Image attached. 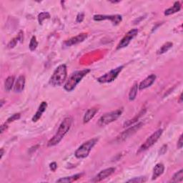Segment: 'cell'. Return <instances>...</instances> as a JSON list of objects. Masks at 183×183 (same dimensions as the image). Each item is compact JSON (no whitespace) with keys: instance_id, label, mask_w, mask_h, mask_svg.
Here are the masks:
<instances>
[{"instance_id":"6da1fadb","label":"cell","mask_w":183,"mask_h":183,"mask_svg":"<svg viewBox=\"0 0 183 183\" xmlns=\"http://www.w3.org/2000/svg\"><path fill=\"white\" fill-rule=\"evenodd\" d=\"M72 121H73V120H72V118L71 117H67L64 118L63 121L62 122V123L60 124L59 128L57 131V133L53 136L52 139H49V142H48V147L55 146L61 142L62 139L64 138V136H65V134L69 132V129H70Z\"/></svg>"},{"instance_id":"7a4b0ae2","label":"cell","mask_w":183,"mask_h":183,"mask_svg":"<svg viewBox=\"0 0 183 183\" xmlns=\"http://www.w3.org/2000/svg\"><path fill=\"white\" fill-rule=\"evenodd\" d=\"M90 69H85L82 70H79L74 72L72 75L69 77L67 82L64 84V88L67 92H72L74 90L77 85L80 82L82 79L88 73L90 72Z\"/></svg>"},{"instance_id":"3957f363","label":"cell","mask_w":183,"mask_h":183,"mask_svg":"<svg viewBox=\"0 0 183 183\" xmlns=\"http://www.w3.org/2000/svg\"><path fill=\"white\" fill-rule=\"evenodd\" d=\"M67 77V66L65 64H60L53 72L50 78L49 84L53 87H59L65 82Z\"/></svg>"},{"instance_id":"277c9868","label":"cell","mask_w":183,"mask_h":183,"mask_svg":"<svg viewBox=\"0 0 183 183\" xmlns=\"http://www.w3.org/2000/svg\"><path fill=\"white\" fill-rule=\"evenodd\" d=\"M98 138H92L84 143L74 152V156L78 159L86 158L90 154L92 149L97 143Z\"/></svg>"},{"instance_id":"5b68a950","label":"cell","mask_w":183,"mask_h":183,"mask_svg":"<svg viewBox=\"0 0 183 183\" xmlns=\"http://www.w3.org/2000/svg\"><path fill=\"white\" fill-rule=\"evenodd\" d=\"M122 112H123V108L122 107L115 110V111L106 113L99 119L97 124L100 127H104L112 123V122L116 121L118 118L121 116Z\"/></svg>"},{"instance_id":"8992f818","label":"cell","mask_w":183,"mask_h":183,"mask_svg":"<svg viewBox=\"0 0 183 183\" xmlns=\"http://www.w3.org/2000/svg\"><path fill=\"white\" fill-rule=\"evenodd\" d=\"M124 68V66H120L117 67V68L113 69L112 70H110L109 72L103 74L102 76L100 77L97 78V82L100 83H110L116 79V78L119 75V74L121 72L122 69Z\"/></svg>"},{"instance_id":"52a82bcc","label":"cell","mask_w":183,"mask_h":183,"mask_svg":"<svg viewBox=\"0 0 183 183\" xmlns=\"http://www.w3.org/2000/svg\"><path fill=\"white\" fill-rule=\"evenodd\" d=\"M162 132H163L162 129H159L158 130L154 132L152 134H151V135L146 139V141L142 144L141 147L139 149L138 152H137V153H139L141 152L147 150L148 149L150 148L152 146L154 145V144L157 143L158 139H160V137H161V135H162Z\"/></svg>"},{"instance_id":"ba28073f","label":"cell","mask_w":183,"mask_h":183,"mask_svg":"<svg viewBox=\"0 0 183 183\" xmlns=\"http://www.w3.org/2000/svg\"><path fill=\"white\" fill-rule=\"evenodd\" d=\"M143 122H139V123L134 125V126L129 127V128L126 129V130L122 132V133L117 137L116 141L119 143L125 141L126 139H128L129 137H131L134 134H135L136 132L138 131L142 127H143Z\"/></svg>"},{"instance_id":"9c48e42d","label":"cell","mask_w":183,"mask_h":183,"mask_svg":"<svg viewBox=\"0 0 183 183\" xmlns=\"http://www.w3.org/2000/svg\"><path fill=\"white\" fill-rule=\"evenodd\" d=\"M138 32L139 31L137 29H132V30H129V32L124 36V37L121 40L119 44H118L117 49H120L124 47H127L129 43H130L131 41L137 35Z\"/></svg>"},{"instance_id":"30bf717a","label":"cell","mask_w":183,"mask_h":183,"mask_svg":"<svg viewBox=\"0 0 183 183\" xmlns=\"http://www.w3.org/2000/svg\"><path fill=\"white\" fill-rule=\"evenodd\" d=\"M95 21H103L110 20L114 25H118L122 21V17L121 15L115 14V15H103V14H96L93 16Z\"/></svg>"},{"instance_id":"8fae6325","label":"cell","mask_w":183,"mask_h":183,"mask_svg":"<svg viewBox=\"0 0 183 183\" xmlns=\"http://www.w3.org/2000/svg\"><path fill=\"white\" fill-rule=\"evenodd\" d=\"M115 172V168L114 167H110L107 169L103 170L100 171L96 176L92 180V182H99L102 180L106 179V178L110 177V175H112L113 173Z\"/></svg>"},{"instance_id":"7c38bea8","label":"cell","mask_w":183,"mask_h":183,"mask_svg":"<svg viewBox=\"0 0 183 183\" xmlns=\"http://www.w3.org/2000/svg\"><path fill=\"white\" fill-rule=\"evenodd\" d=\"M87 37V33H81L79 35L75 36V37H72L71 39L66 40L64 42V45L65 47H71V46L78 45L79 43L82 42Z\"/></svg>"},{"instance_id":"4fadbf2b","label":"cell","mask_w":183,"mask_h":183,"mask_svg":"<svg viewBox=\"0 0 183 183\" xmlns=\"http://www.w3.org/2000/svg\"><path fill=\"white\" fill-rule=\"evenodd\" d=\"M156 78H157V77H156L155 74H150V76H148V77L144 79L143 82H141L140 84L139 85V90H143L149 87H150L155 82Z\"/></svg>"},{"instance_id":"5bb4252c","label":"cell","mask_w":183,"mask_h":183,"mask_svg":"<svg viewBox=\"0 0 183 183\" xmlns=\"http://www.w3.org/2000/svg\"><path fill=\"white\" fill-rule=\"evenodd\" d=\"M25 86V77L20 75L16 79L15 84L14 85V91L16 93H20L24 90Z\"/></svg>"},{"instance_id":"9a60e30c","label":"cell","mask_w":183,"mask_h":183,"mask_svg":"<svg viewBox=\"0 0 183 183\" xmlns=\"http://www.w3.org/2000/svg\"><path fill=\"white\" fill-rule=\"evenodd\" d=\"M47 107V103L46 102H42L41 103L39 108H38V110L37 112L35 113V115L32 117V122H36L39 120L41 117L42 116V114L45 112L46 109Z\"/></svg>"},{"instance_id":"2e32d148","label":"cell","mask_w":183,"mask_h":183,"mask_svg":"<svg viewBox=\"0 0 183 183\" xmlns=\"http://www.w3.org/2000/svg\"><path fill=\"white\" fill-rule=\"evenodd\" d=\"M164 171H165V166L162 163H158L155 166L153 169V175H152V179L156 180L157 177L161 176L163 174Z\"/></svg>"},{"instance_id":"e0dca14e","label":"cell","mask_w":183,"mask_h":183,"mask_svg":"<svg viewBox=\"0 0 183 183\" xmlns=\"http://www.w3.org/2000/svg\"><path fill=\"white\" fill-rule=\"evenodd\" d=\"M98 112V109L96 107H92L89 109L87 111L85 112V115L83 117V122L84 123H87L95 116L96 113Z\"/></svg>"},{"instance_id":"ac0fdd59","label":"cell","mask_w":183,"mask_h":183,"mask_svg":"<svg viewBox=\"0 0 183 183\" xmlns=\"http://www.w3.org/2000/svg\"><path fill=\"white\" fill-rule=\"evenodd\" d=\"M180 9H181V4H180V2H175L173 6H172L170 8H168L165 11V15L169 16L171 14H173L176 12H178Z\"/></svg>"},{"instance_id":"d6986e66","label":"cell","mask_w":183,"mask_h":183,"mask_svg":"<svg viewBox=\"0 0 183 183\" xmlns=\"http://www.w3.org/2000/svg\"><path fill=\"white\" fill-rule=\"evenodd\" d=\"M84 174L83 173H80V174H77L74 175H72L70 177H62L60 178L58 180H57V182H66V183H69V182H73L76 180L80 179Z\"/></svg>"},{"instance_id":"ffe728a7","label":"cell","mask_w":183,"mask_h":183,"mask_svg":"<svg viewBox=\"0 0 183 183\" xmlns=\"http://www.w3.org/2000/svg\"><path fill=\"white\" fill-rule=\"evenodd\" d=\"M14 83V76H9L4 82V89L7 92H9L13 87Z\"/></svg>"},{"instance_id":"44dd1931","label":"cell","mask_w":183,"mask_h":183,"mask_svg":"<svg viewBox=\"0 0 183 183\" xmlns=\"http://www.w3.org/2000/svg\"><path fill=\"white\" fill-rule=\"evenodd\" d=\"M139 90V85L137 82L134 83L133 86L132 87L130 92L129 93V100L130 101H133L135 100L137 95V91Z\"/></svg>"},{"instance_id":"7402d4cb","label":"cell","mask_w":183,"mask_h":183,"mask_svg":"<svg viewBox=\"0 0 183 183\" xmlns=\"http://www.w3.org/2000/svg\"><path fill=\"white\" fill-rule=\"evenodd\" d=\"M183 180V170L181 169L176 173H175L170 182H180Z\"/></svg>"},{"instance_id":"603a6c76","label":"cell","mask_w":183,"mask_h":183,"mask_svg":"<svg viewBox=\"0 0 183 183\" xmlns=\"http://www.w3.org/2000/svg\"><path fill=\"white\" fill-rule=\"evenodd\" d=\"M173 44L172 42H168L167 43H165V44H164L162 47H160V49L157 51V54H162L164 53L167 52L168 50L170 49L172 47Z\"/></svg>"},{"instance_id":"cb8c5ba5","label":"cell","mask_w":183,"mask_h":183,"mask_svg":"<svg viewBox=\"0 0 183 183\" xmlns=\"http://www.w3.org/2000/svg\"><path fill=\"white\" fill-rule=\"evenodd\" d=\"M145 112V110H142V111L139 113L138 114V115H137L136 117H134L133 119H132V120H128V121L127 122H124V127H128V126H131V125L132 124H134V122H136L137 120H138V119L139 117H140L141 116H142V115L143 114H144V113Z\"/></svg>"},{"instance_id":"d4e9b609","label":"cell","mask_w":183,"mask_h":183,"mask_svg":"<svg viewBox=\"0 0 183 183\" xmlns=\"http://www.w3.org/2000/svg\"><path fill=\"white\" fill-rule=\"evenodd\" d=\"M50 17H51V16H50V14L49 12H41L38 15V21H39V24L40 25H42L43 21L45 20H48Z\"/></svg>"},{"instance_id":"484cf974","label":"cell","mask_w":183,"mask_h":183,"mask_svg":"<svg viewBox=\"0 0 183 183\" xmlns=\"http://www.w3.org/2000/svg\"><path fill=\"white\" fill-rule=\"evenodd\" d=\"M38 46V42L37 41V38H36L35 36H33L32 39L30 40V45H29V47H30V49L31 51H35V50L37 49Z\"/></svg>"},{"instance_id":"4316f807","label":"cell","mask_w":183,"mask_h":183,"mask_svg":"<svg viewBox=\"0 0 183 183\" xmlns=\"http://www.w3.org/2000/svg\"><path fill=\"white\" fill-rule=\"evenodd\" d=\"M147 181V178L145 177H134L133 179H131L127 181V182H135V183H143Z\"/></svg>"},{"instance_id":"83f0119b","label":"cell","mask_w":183,"mask_h":183,"mask_svg":"<svg viewBox=\"0 0 183 183\" xmlns=\"http://www.w3.org/2000/svg\"><path fill=\"white\" fill-rule=\"evenodd\" d=\"M21 117V115L20 113H16V114H14L12 116H11L9 118H8V120H7V123H10V122H12L14 121H15V120H17L20 118Z\"/></svg>"},{"instance_id":"f1b7e54d","label":"cell","mask_w":183,"mask_h":183,"mask_svg":"<svg viewBox=\"0 0 183 183\" xmlns=\"http://www.w3.org/2000/svg\"><path fill=\"white\" fill-rule=\"evenodd\" d=\"M19 40L17 39V37H14L8 43L7 47H8V48H9V49H12V48L15 47V46L16 45V44H17Z\"/></svg>"},{"instance_id":"f546056e","label":"cell","mask_w":183,"mask_h":183,"mask_svg":"<svg viewBox=\"0 0 183 183\" xmlns=\"http://www.w3.org/2000/svg\"><path fill=\"white\" fill-rule=\"evenodd\" d=\"M84 19H85V14H84V13H79L77 14V16L76 21H77V22L81 23V22H82V21H83Z\"/></svg>"},{"instance_id":"4dcf8cb0","label":"cell","mask_w":183,"mask_h":183,"mask_svg":"<svg viewBox=\"0 0 183 183\" xmlns=\"http://www.w3.org/2000/svg\"><path fill=\"white\" fill-rule=\"evenodd\" d=\"M167 144H164V145L160 148V151H159V155H162L165 154L166 152H167Z\"/></svg>"},{"instance_id":"1f68e13d","label":"cell","mask_w":183,"mask_h":183,"mask_svg":"<svg viewBox=\"0 0 183 183\" xmlns=\"http://www.w3.org/2000/svg\"><path fill=\"white\" fill-rule=\"evenodd\" d=\"M183 146V140H182V134H181L180 137L179 139L177 141V148L182 149Z\"/></svg>"},{"instance_id":"d6a6232c","label":"cell","mask_w":183,"mask_h":183,"mask_svg":"<svg viewBox=\"0 0 183 183\" xmlns=\"http://www.w3.org/2000/svg\"><path fill=\"white\" fill-rule=\"evenodd\" d=\"M17 37L19 42H23L24 41V33H23L22 31H20V32H19L17 37Z\"/></svg>"},{"instance_id":"836d02e7","label":"cell","mask_w":183,"mask_h":183,"mask_svg":"<svg viewBox=\"0 0 183 183\" xmlns=\"http://www.w3.org/2000/svg\"><path fill=\"white\" fill-rule=\"evenodd\" d=\"M49 168H50V170L52 171V172H55V171H56V170H57V163L54 162H52L49 165Z\"/></svg>"},{"instance_id":"e575fe53","label":"cell","mask_w":183,"mask_h":183,"mask_svg":"<svg viewBox=\"0 0 183 183\" xmlns=\"http://www.w3.org/2000/svg\"><path fill=\"white\" fill-rule=\"evenodd\" d=\"M7 129V124L5 123L4 124H2L1 126V134L3 133V132L6 130V129Z\"/></svg>"},{"instance_id":"d590c367","label":"cell","mask_w":183,"mask_h":183,"mask_svg":"<svg viewBox=\"0 0 183 183\" xmlns=\"http://www.w3.org/2000/svg\"><path fill=\"white\" fill-rule=\"evenodd\" d=\"M4 152V149H1V156H0V158H2V157H3Z\"/></svg>"},{"instance_id":"8d00e7d4","label":"cell","mask_w":183,"mask_h":183,"mask_svg":"<svg viewBox=\"0 0 183 183\" xmlns=\"http://www.w3.org/2000/svg\"><path fill=\"white\" fill-rule=\"evenodd\" d=\"M182 94H181L180 96V102L182 103Z\"/></svg>"},{"instance_id":"74e56055","label":"cell","mask_w":183,"mask_h":183,"mask_svg":"<svg viewBox=\"0 0 183 183\" xmlns=\"http://www.w3.org/2000/svg\"><path fill=\"white\" fill-rule=\"evenodd\" d=\"M110 2H112L113 4H116V3H119L120 1H110Z\"/></svg>"},{"instance_id":"f35d334b","label":"cell","mask_w":183,"mask_h":183,"mask_svg":"<svg viewBox=\"0 0 183 183\" xmlns=\"http://www.w3.org/2000/svg\"><path fill=\"white\" fill-rule=\"evenodd\" d=\"M3 105H4V100H1V107H2V106H3Z\"/></svg>"}]
</instances>
